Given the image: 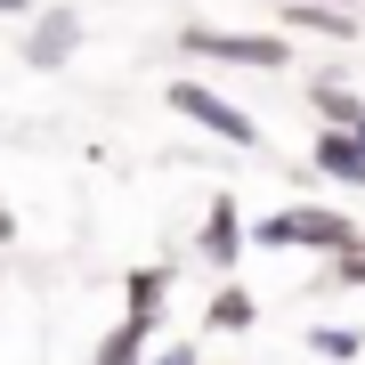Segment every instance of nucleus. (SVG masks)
<instances>
[{
	"label": "nucleus",
	"mask_w": 365,
	"mask_h": 365,
	"mask_svg": "<svg viewBox=\"0 0 365 365\" xmlns=\"http://www.w3.org/2000/svg\"><path fill=\"white\" fill-rule=\"evenodd\" d=\"M309 349L325 357V365H349V357L365 349V333H357V325H317V333H309Z\"/></svg>",
	"instance_id": "obj_12"
},
{
	"label": "nucleus",
	"mask_w": 365,
	"mask_h": 365,
	"mask_svg": "<svg viewBox=\"0 0 365 365\" xmlns=\"http://www.w3.org/2000/svg\"><path fill=\"white\" fill-rule=\"evenodd\" d=\"M0 268H9V252H0Z\"/></svg>",
	"instance_id": "obj_19"
},
{
	"label": "nucleus",
	"mask_w": 365,
	"mask_h": 365,
	"mask_svg": "<svg viewBox=\"0 0 365 365\" xmlns=\"http://www.w3.org/2000/svg\"><path fill=\"white\" fill-rule=\"evenodd\" d=\"M146 357H155V333H146V325H130V317H122V325L90 349V365H146Z\"/></svg>",
	"instance_id": "obj_11"
},
{
	"label": "nucleus",
	"mask_w": 365,
	"mask_h": 365,
	"mask_svg": "<svg viewBox=\"0 0 365 365\" xmlns=\"http://www.w3.org/2000/svg\"><path fill=\"white\" fill-rule=\"evenodd\" d=\"M170 114L179 122H195V130H211V138H227V146H260V122L244 114L227 90H211V81H170Z\"/></svg>",
	"instance_id": "obj_3"
},
{
	"label": "nucleus",
	"mask_w": 365,
	"mask_h": 365,
	"mask_svg": "<svg viewBox=\"0 0 365 365\" xmlns=\"http://www.w3.org/2000/svg\"><path fill=\"white\" fill-rule=\"evenodd\" d=\"M276 33H309V41H357V16L349 9H317V0H276Z\"/></svg>",
	"instance_id": "obj_7"
},
{
	"label": "nucleus",
	"mask_w": 365,
	"mask_h": 365,
	"mask_svg": "<svg viewBox=\"0 0 365 365\" xmlns=\"http://www.w3.org/2000/svg\"><path fill=\"white\" fill-rule=\"evenodd\" d=\"M252 244L260 252H325V268H333V260L357 252V220L349 211H325V203H284L268 220H252Z\"/></svg>",
	"instance_id": "obj_1"
},
{
	"label": "nucleus",
	"mask_w": 365,
	"mask_h": 365,
	"mask_svg": "<svg viewBox=\"0 0 365 365\" xmlns=\"http://www.w3.org/2000/svg\"><path fill=\"white\" fill-rule=\"evenodd\" d=\"M195 252H203V268H211V276H235V268H244V252H252V220L235 211V195H211V203H203Z\"/></svg>",
	"instance_id": "obj_4"
},
{
	"label": "nucleus",
	"mask_w": 365,
	"mask_h": 365,
	"mask_svg": "<svg viewBox=\"0 0 365 365\" xmlns=\"http://www.w3.org/2000/svg\"><path fill=\"white\" fill-rule=\"evenodd\" d=\"M179 49L187 57H211V66H235V73H284L292 66V41L284 33H227V25H179Z\"/></svg>",
	"instance_id": "obj_2"
},
{
	"label": "nucleus",
	"mask_w": 365,
	"mask_h": 365,
	"mask_svg": "<svg viewBox=\"0 0 365 365\" xmlns=\"http://www.w3.org/2000/svg\"><path fill=\"white\" fill-rule=\"evenodd\" d=\"M163 300H170V268H130L122 276V317L155 333L163 325Z\"/></svg>",
	"instance_id": "obj_9"
},
{
	"label": "nucleus",
	"mask_w": 365,
	"mask_h": 365,
	"mask_svg": "<svg viewBox=\"0 0 365 365\" xmlns=\"http://www.w3.org/2000/svg\"><path fill=\"white\" fill-rule=\"evenodd\" d=\"M325 276H333V284H365V244H357V252H349V260H333V268H325Z\"/></svg>",
	"instance_id": "obj_14"
},
{
	"label": "nucleus",
	"mask_w": 365,
	"mask_h": 365,
	"mask_svg": "<svg viewBox=\"0 0 365 365\" xmlns=\"http://www.w3.org/2000/svg\"><path fill=\"white\" fill-rule=\"evenodd\" d=\"M317 9H357V0H317Z\"/></svg>",
	"instance_id": "obj_17"
},
{
	"label": "nucleus",
	"mask_w": 365,
	"mask_h": 365,
	"mask_svg": "<svg viewBox=\"0 0 365 365\" xmlns=\"http://www.w3.org/2000/svg\"><path fill=\"white\" fill-rule=\"evenodd\" d=\"M309 170L333 179V187H365V146H357V130H317V138H309Z\"/></svg>",
	"instance_id": "obj_6"
},
{
	"label": "nucleus",
	"mask_w": 365,
	"mask_h": 365,
	"mask_svg": "<svg viewBox=\"0 0 365 365\" xmlns=\"http://www.w3.org/2000/svg\"><path fill=\"white\" fill-rule=\"evenodd\" d=\"M9 235H16V211H9V195H0V252H9Z\"/></svg>",
	"instance_id": "obj_15"
},
{
	"label": "nucleus",
	"mask_w": 365,
	"mask_h": 365,
	"mask_svg": "<svg viewBox=\"0 0 365 365\" xmlns=\"http://www.w3.org/2000/svg\"><path fill=\"white\" fill-rule=\"evenodd\" d=\"M357 146H365V122H357Z\"/></svg>",
	"instance_id": "obj_18"
},
{
	"label": "nucleus",
	"mask_w": 365,
	"mask_h": 365,
	"mask_svg": "<svg viewBox=\"0 0 365 365\" xmlns=\"http://www.w3.org/2000/svg\"><path fill=\"white\" fill-rule=\"evenodd\" d=\"M203 325H211V333H252V325H260V300H252L244 284H220L211 309H203Z\"/></svg>",
	"instance_id": "obj_10"
},
{
	"label": "nucleus",
	"mask_w": 365,
	"mask_h": 365,
	"mask_svg": "<svg viewBox=\"0 0 365 365\" xmlns=\"http://www.w3.org/2000/svg\"><path fill=\"white\" fill-rule=\"evenodd\" d=\"M146 365H203V357L187 349V341H155V357H146Z\"/></svg>",
	"instance_id": "obj_13"
},
{
	"label": "nucleus",
	"mask_w": 365,
	"mask_h": 365,
	"mask_svg": "<svg viewBox=\"0 0 365 365\" xmlns=\"http://www.w3.org/2000/svg\"><path fill=\"white\" fill-rule=\"evenodd\" d=\"M300 98H309V114L325 122V130H357V122H365V98H357V90H349L341 73H317V81H309Z\"/></svg>",
	"instance_id": "obj_8"
},
{
	"label": "nucleus",
	"mask_w": 365,
	"mask_h": 365,
	"mask_svg": "<svg viewBox=\"0 0 365 365\" xmlns=\"http://www.w3.org/2000/svg\"><path fill=\"white\" fill-rule=\"evenodd\" d=\"M73 49H81V16L73 9H41L33 25H25V66L33 73H66Z\"/></svg>",
	"instance_id": "obj_5"
},
{
	"label": "nucleus",
	"mask_w": 365,
	"mask_h": 365,
	"mask_svg": "<svg viewBox=\"0 0 365 365\" xmlns=\"http://www.w3.org/2000/svg\"><path fill=\"white\" fill-rule=\"evenodd\" d=\"M0 16H41V9H33V0H0Z\"/></svg>",
	"instance_id": "obj_16"
}]
</instances>
